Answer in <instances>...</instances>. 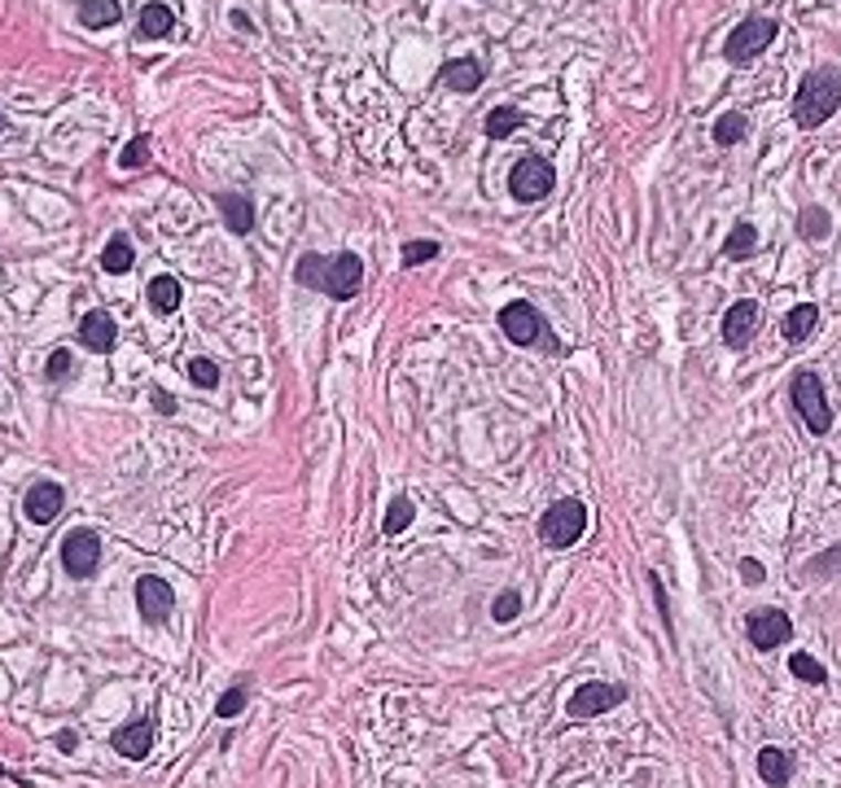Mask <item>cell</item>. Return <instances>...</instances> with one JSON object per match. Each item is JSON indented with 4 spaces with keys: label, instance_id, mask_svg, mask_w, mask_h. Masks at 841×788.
<instances>
[{
    "label": "cell",
    "instance_id": "603a6c76",
    "mask_svg": "<svg viewBox=\"0 0 841 788\" xmlns=\"http://www.w3.org/2000/svg\"><path fill=\"white\" fill-rule=\"evenodd\" d=\"M119 18H123L119 0H80V22H84V27H93V31L115 27Z\"/></svg>",
    "mask_w": 841,
    "mask_h": 788
},
{
    "label": "cell",
    "instance_id": "ac0fdd59",
    "mask_svg": "<svg viewBox=\"0 0 841 788\" xmlns=\"http://www.w3.org/2000/svg\"><path fill=\"white\" fill-rule=\"evenodd\" d=\"M816 325H820V307L816 303H798V307H789V316L780 321V334L789 346H798V342H807L816 334Z\"/></svg>",
    "mask_w": 841,
    "mask_h": 788
},
{
    "label": "cell",
    "instance_id": "3957f363",
    "mask_svg": "<svg viewBox=\"0 0 841 788\" xmlns=\"http://www.w3.org/2000/svg\"><path fill=\"white\" fill-rule=\"evenodd\" d=\"M776 35H780V22L754 13V18H745V22H736V27L727 31V40H723V57H727L732 66H749L758 53L771 49Z\"/></svg>",
    "mask_w": 841,
    "mask_h": 788
},
{
    "label": "cell",
    "instance_id": "cb8c5ba5",
    "mask_svg": "<svg viewBox=\"0 0 841 788\" xmlns=\"http://www.w3.org/2000/svg\"><path fill=\"white\" fill-rule=\"evenodd\" d=\"M754 250H758V228L745 224V220L723 237V259H749Z\"/></svg>",
    "mask_w": 841,
    "mask_h": 788
},
{
    "label": "cell",
    "instance_id": "44dd1931",
    "mask_svg": "<svg viewBox=\"0 0 841 788\" xmlns=\"http://www.w3.org/2000/svg\"><path fill=\"white\" fill-rule=\"evenodd\" d=\"M145 298H149V307H154L158 316H171V312L180 307V281H176V276H154L149 290H145Z\"/></svg>",
    "mask_w": 841,
    "mask_h": 788
},
{
    "label": "cell",
    "instance_id": "30bf717a",
    "mask_svg": "<svg viewBox=\"0 0 841 788\" xmlns=\"http://www.w3.org/2000/svg\"><path fill=\"white\" fill-rule=\"evenodd\" d=\"M745 631H749V644L763 649V653H771V649H780V644L793 640V622H789V613H780V609H754L749 622H745Z\"/></svg>",
    "mask_w": 841,
    "mask_h": 788
},
{
    "label": "cell",
    "instance_id": "9c48e42d",
    "mask_svg": "<svg viewBox=\"0 0 841 788\" xmlns=\"http://www.w3.org/2000/svg\"><path fill=\"white\" fill-rule=\"evenodd\" d=\"M62 565L71 578H93L97 565H102V539L97 530H71L62 539Z\"/></svg>",
    "mask_w": 841,
    "mask_h": 788
},
{
    "label": "cell",
    "instance_id": "f546056e",
    "mask_svg": "<svg viewBox=\"0 0 841 788\" xmlns=\"http://www.w3.org/2000/svg\"><path fill=\"white\" fill-rule=\"evenodd\" d=\"M789 671L802 679V683H816V687H820V683H829V671H824L811 653H793V658H789Z\"/></svg>",
    "mask_w": 841,
    "mask_h": 788
},
{
    "label": "cell",
    "instance_id": "74e56055",
    "mask_svg": "<svg viewBox=\"0 0 841 788\" xmlns=\"http://www.w3.org/2000/svg\"><path fill=\"white\" fill-rule=\"evenodd\" d=\"M649 582H653V596H658V613H662V622H666V631H671V605H666V591H662L658 574H649Z\"/></svg>",
    "mask_w": 841,
    "mask_h": 788
},
{
    "label": "cell",
    "instance_id": "ba28073f",
    "mask_svg": "<svg viewBox=\"0 0 841 788\" xmlns=\"http://www.w3.org/2000/svg\"><path fill=\"white\" fill-rule=\"evenodd\" d=\"M622 701H627V687H622V683H579V692L570 696L566 714H570L575 723H588V718H597V714L622 705Z\"/></svg>",
    "mask_w": 841,
    "mask_h": 788
},
{
    "label": "cell",
    "instance_id": "9a60e30c",
    "mask_svg": "<svg viewBox=\"0 0 841 788\" xmlns=\"http://www.w3.org/2000/svg\"><path fill=\"white\" fill-rule=\"evenodd\" d=\"M80 342H84L88 350H97V355H111L115 342H119L115 316H111V312H88V316L80 321Z\"/></svg>",
    "mask_w": 841,
    "mask_h": 788
},
{
    "label": "cell",
    "instance_id": "4dcf8cb0",
    "mask_svg": "<svg viewBox=\"0 0 841 788\" xmlns=\"http://www.w3.org/2000/svg\"><path fill=\"white\" fill-rule=\"evenodd\" d=\"M145 158H149V136H145V132H140V136H132V140L119 149L123 171H140V167H145Z\"/></svg>",
    "mask_w": 841,
    "mask_h": 788
},
{
    "label": "cell",
    "instance_id": "2e32d148",
    "mask_svg": "<svg viewBox=\"0 0 841 788\" xmlns=\"http://www.w3.org/2000/svg\"><path fill=\"white\" fill-rule=\"evenodd\" d=\"M482 80H486V66L479 57H452L439 66V84L456 88V93H474V88H482Z\"/></svg>",
    "mask_w": 841,
    "mask_h": 788
},
{
    "label": "cell",
    "instance_id": "277c9868",
    "mask_svg": "<svg viewBox=\"0 0 841 788\" xmlns=\"http://www.w3.org/2000/svg\"><path fill=\"white\" fill-rule=\"evenodd\" d=\"M584 530H588V504L575 500V495L557 500V504L539 517V544H544V548H570V544L584 539Z\"/></svg>",
    "mask_w": 841,
    "mask_h": 788
},
{
    "label": "cell",
    "instance_id": "d6986e66",
    "mask_svg": "<svg viewBox=\"0 0 841 788\" xmlns=\"http://www.w3.org/2000/svg\"><path fill=\"white\" fill-rule=\"evenodd\" d=\"M220 216H224L233 237H245L254 228V202L245 193H220Z\"/></svg>",
    "mask_w": 841,
    "mask_h": 788
},
{
    "label": "cell",
    "instance_id": "f1b7e54d",
    "mask_svg": "<svg viewBox=\"0 0 841 788\" xmlns=\"http://www.w3.org/2000/svg\"><path fill=\"white\" fill-rule=\"evenodd\" d=\"M412 517H417L412 500H403V495H399V500L386 508V522H381V530H386V535H399V530H408V526H412Z\"/></svg>",
    "mask_w": 841,
    "mask_h": 788
},
{
    "label": "cell",
    "instance_id": "5b68a950",
    "mask_svg": "<svg viewBox=\"0 0 841 788\" xmlns=\"http://www.w3.org/2000/svg\"><path fill=\"white\" fill-rule=\"evenodd\" d=\"M789 399H793V408H798V417L807 421L811 434H829V430H833V408H829V399H824L820 372L798 368V372H793V386H789Z\"/></svg>",
    "mask_w": 841,
    "mask_h": 788
},
{
    "label": "cell",
    "instance_id": "7a4b0ae2",
    "mask_svg": "<svg viewBox=\"0 0 841 788\" xmlns=\"http://www.w3.org/2000/svg\"><path fill=\"white\" fill-rule=\"evenodd\" d=\"M838 111H841V71L838 66H816V71H807L802 84H798V93H793V106H789L793 123H798L802 132H811V127L829 123Z\"/></svg>",
    "mask_w": 841,
    "mask_h": 788
},
{
    "label": "cell",
    "instance_id": "836d02e7",
    "mask_svg": "<svg viewBox=\"0 0 841 788\" xmlns=\"http://www.w3.org/2000/svg\"><path fill=\"white\" fill-rule=\"evenodd\" d=\"M517 613H522V596H517V591H500L495 605H491V618H495V622H513Z\"/></svg>",
    "mask_w": 841,
    "mask_h": 788
},
{
    "label": "cell",
    "instance_id": "4fadbf2b",
    "mask_svg": "<svg viewBox=\"0 0 841 788\" xmlns=\"http://www.w3.org/2000/svg\"><path fill=\"white\" fill-rule=\"evenodd\" d=\"M754 329H758V303H754V298L732 303L727 316H723V342H727L732 350H745V346L754 342Z\"/></svg>",
    "mask_w": 841,
    "mask_h": 788
},
{
    "label": "cell",
    "instance_id": "484cf974",
    "mask_svg": "<svg viewBox=\"0 0 841 788\" xmlns=\"http://www.w3.org/2000/svg\"><path fill=\"white\" fill-rule=\"evenodd\" d=\"M745 136H749V118H745L740 111H727L719 123H715V145H723V149L740 145Z\"/></svg>",
    "mask_w": 841,
    "mask_h": 788
},
{
    "label": "cell",
    "instance_id": "7402d4cb",
    "mask_svg": "<svg viewBox=\"0 0 841 788\" xmlns=\"http://www.w3.org/2000/svg\"><path fill=\"white\" fill-rule=\"evenodd\" d=\"M132 263H136V250H132V241L115 232L111 241H106V250H102V267L111 272V276H123V272H132Z\"/></svg>",
    "mask_w": 841,
    "mask_h": 788
},
{
    "label": "cell",
    "instance_id": "e0dca14e",
    "mask_svg": "<svg viewBox=\"0 0 841 788\" xmlns=\"http://www.w3.org/2000/svg\"><path fill=\"white\" fill-rule=\"evenodd\" d=\"M793 771H798V763H793V754H789V749H780V745L758 749V776H763V785L785 788L789 780H793Z\"/></svg>",
    "mask_w": 841,
    "mask_h": 788
},
{
    "label": "cell",
    "instance_id": "ffe728a7",
    "mask_svg": "<svg viewBox=\"0 0 841 788\" xmlns=\"http://www.w3.org/2000/svg\"><path fill=\"white\" fill-rule=\"evenodd\" d=\"M171 27H176V13H171L167 4H145L136 35H140V40H162V35H171Z\"/></svg>",
    "mask_w": 841,
    "mask_h": 788
},
{
    "label": "cell",
    "instance_id": "e575fe53",
    "mask_svg": "<svg viewBox=\"0 0 841 788\" xmlns=\"http://www.w3.org/2000/svg\"><path fill=\"white\" fill-rule=\"evenodd\" d=\"M241 710H245V683H238L233 692H224V696H220L215 714H220V718H238Z\"/></svg>",
    "mask_w": 841,
    "mask_h": 788
},
{
    "label": "cell",
    "instance_id": "d590c367",
    "mask_svg": "<svg viewBox=\"0 0 841 788\" xmlns=\"http://www.w3.org/2000/svg\"><path fill=\"white\" fill-rule=\"evenodd\" d=\"M71 368H75V359H71V350H53V355H49V364H44V372H49V381H66V377H71Z\"/></svg>",
    "mask_w": 841,
    "mask_h": 788
},
{
    "label": "cell",
    "instance_id": "60d3db41",
    "mask_svg": "<svg viewBox=\"0 0 841 788\" xmlns=\"http://www.w3.org/2000/svg\"><path fill=\"white\" fill-rule=\"evenodd\" d=\"M0 132H4V114H0Z\"/></svg>",
    "mask_w": 841,
    "mask_h": 788
},
{
    "label": "cell",
    "instance_id": "8d00e7d4",
    "mask_svg": "<svg viewBox=\"0 0 841 788\" xmlns=\"http://www.w3.org/2000/svg\"><path fill=\"white\" fill-rule=\"evenodd\" d=\"M740 578H745L749 587H758V582L767 578V569H763V561H754V557H745V561H740Z\"/></svg>",
    "mask_w": 841,
    "mask_h": 788
},
{
    "label": "cell",
    "instance_id": "1f68e13d",
    "mask_svg": "<svg viewBox=\"0 0 841 788\" xmlns=\"http://www.w3.org/2000/svg\"><path fill=\"white\" fill-rule=\"evenodd\" d=\"M430 259H439V241H408V245L399 250V263H403V267H421V263H430Z\"/></svg>",
    "mask_w": 841,
    "mask_h": 788
},
{
    "label": "cell",
    "instance_id": "52a82bcc",
    "mask_svg": "<svg viewBox=\"0 0 841 788\" xmlns=\"http://www.w3.org/2000/svg\"><path fill=\"white\" fill-rule=\"evenodd\" d=\"M500 329H504V338L513 342V346H553L548 338V325H544V316L526 303V298H513L504 312H500Z\"/></svg>",
    "mask_w": 841,
    "mask_h": 788
},
{
    "label": "cell",
    "instance_id": "4316f807",
    "mask_svg": "<svg viewBox=\"0 0 841 788\" xmlns=\"http://www.w3.org/2000/svg\"><path fill=\"white\" fill-rule=\"evenodd\" d=\"M798 232H802L807 241H824V237L833 232V220H829L824 207H807V211L798 216Z\"/></svg>",
    "mask_w": 841,
    "mask_h": 788
},
{
    "label": "cell",
    "instance_id": "f35d334b",
    "mask_svg": "<svg viewBox=\"0 0 841 788\" xmlns=\"http://www.w3.org/2000/svg\"><path fill=\"white\" fill-rule=\"evenodd\" d=\"M149 403H154L162 417H176V399H171L167 390H154V395H149Z\"/></svg>",
    "mask_w": 841,
    "mask_h": 788
},
{
    "label": "cell",
    "instance_id": "8992f818",
    "mask_svg": "<svg viewBox=\"0 0 841 788\" xmlns=\"http://www.w3.org/2000/svg\"><path fill=\"white\" fill-rule=\"evenodd\" d=\"M557 189V171H553V162L548 158H539V154H526L517 167H513V176H508V193L517 198V202H544L548 193Z\"/></svg>",
    "mask_w": 841,
    "mask_h": 788
},
{
    "label": "cell",
    "instance_id": "8fae6325",
    "mask_svg": "<svg viewBox=\"0 0 841 788\" xmlns=\"http://www.w3.org/2000/svg\"><path fill=\"white\" fill-rule=\"evenodd\" d=\"M136 609H140V618H145L149 627L167 622V618H171V609H176V591H171V582H162V578L145 574V578L136 582Z\"/></svg>",
    "mask_w": 841,
    "mask_h": 788
},
{
    "label": "cell",
    "instance_id": "5bb4252c",
    "mask_svg": "<svg viewBox=\"0 0 841 788\" xmlns=\"http://www.w3.org/2000/svg\"><path fill=\"white\" fill-rule=\"evenodd\" d=\"M111 745H115V754H123L127 763H140V758H149V749H154V718H136V723H123L119 732L111 736Z\"/></svg>",
    "mask_w": 841,
    "mask_h": 788
},
{
    "label": "cell",
    "instance_id": "ab89813d",
    "mask_svg": "<svg viewBox=\"0 0 841 788\" xmlns=\"http://www.w3.org/2000/svg\"><path fill=\"white\" fill-rule=\"evenodd\" d=\"M75 745H80V736H75V732H57V749H62V754H71Z\"/></svg>",
    "mask_w": 841,
    "mask_h": 788
},
{
    "label": "cell",
    "instance_id": "7c38bea8",
    "mask_svg": "<svg viewBox=\"0 0 841 788\" xmlns=\"http://www.w3.org/2000/svg\"><path fill=\"white\" fill-rule=\"evenodd\" d=\"M62 508H66V491H62L57 482H35V486L27 491V500H22V513H27V522H35V526H49Z\"/></svg>",
    "mask_w": 841,
    "mask_h": 788
},
{
    "label": "cell",
    "instance_id": "d6a6232c",
    "mask_svg": "<svg viewBox=\"0 0 841 788\" xmlns=\"http://www.w3.org/2000/svg\"><path fill=\"white\" fill-rule=\"evenodd\" d=\"M189 381L202 386V390H215V386H220V368H215L211 359H193V364H189Z\"/></svg>",
    "mask_w": 841,
    "mask_h": 788
},
{
    "label": "cell",
    "instance_id": "6da1fadb",
    "mask_svg": "<svg viewBox=\"0 0 841 788\" xmlns=\"http://www.w3.org/2000/svg\"><path fill=\"white\" fill-rule=\"evenodd\" d=\"M298 285H307V290H320V294H329L334 303H347V298H356L364 285V259L360 254H338V259H325V254H303L298 259Z\"/></svg>",
    "mask_w": 841,
    "mask_h": 788
},
{
    "label": "cell",
    "instance_id": "d4e9b609",
    "mask_svg": "<svg viewBox=\"0 0 841 788\" xmlns=\"http://www.w3.org/2000/svg\"><path fill=\"white\" fill-rule=\"evenodd\" d=\"M522 123H526V114H522V111H513V106H495V111L486 114L482 132H486L491 140H504V136H513Z\"/></svg>",
    "mask_w": 841,
    "mask_h": 788
},
{
    "label": "cell",
    "instance_id": "83f0119b",
    "mask_svg": "<svg viewBox=\"0 0 841 788\" xmlns=\"http://www.w3.org/2000/svg\"><path fill=\"white\" fill-rule=\"evenodd\" d=\"M841 574V544H833L829 553H820V557H811V561L802 565V578H838Z\"/></svg>",
    "mask_w": 841,
    "mask_h": 788
}]
</instances>
